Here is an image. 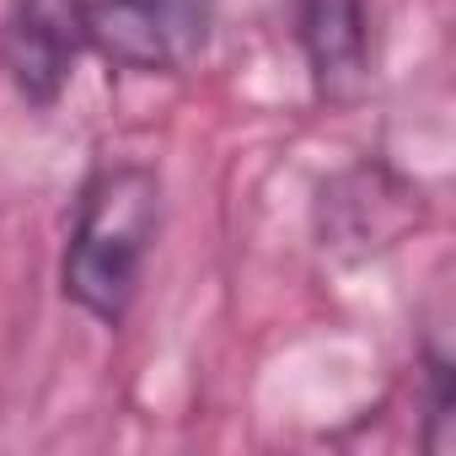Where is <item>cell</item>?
Here are the masks:
<instances>
[{
    "mask_svg": "<svg viewBox=\"0 0 456 456\" xmlns=\"http://www.w3.org/2000/svg\"><path fill=\"white\" fill-rule=\"evenodd\" d=\"M161 225V183L151 167H108L86 183L70 248H65V296L97 317V322H124L151 242Z\"/></svg>",
    "mask_w": 456,
    "mask_h": 456,
    "instance_id": "cell-1",
    "label": "cell"
},
{
    "mask_svg": "<svg viewBox=\"0 0 456 456\" xmlns=\"http://www.w3.org/2000/svg\"><path fill=\"white\" fill-rule=\"evenodd\" d=\"M76 33L124 70H183L204 49V0H70Z\"/></svg>",
    "mask_w": 456,
    "mask_h": 456,
    "instance_id": "cell-2",
    "label": "cell"
},
{
    "mask_svg": "<svg viewBox=\"0 0 456 456\" xmlns=\"http://www.w3.org/2000/svg\"><path fill=\"white\" fill-rule=\"evenodd\" d=\"M6 65H12L17 86L38 102H49L65 86L70 33H65V17L49 0H17V12L6 22Z\"/></svg>",
    "mask_w": 456,
    "mask_h": 456,
    "instance_id": "cell-3",
    "label": "cell"
},
{
    "mask_svg": "<svg viewBox=\"0 0 456 456\" xmlns=\"http://www.w3.org/2000/svg\"><path fill=\"white\" fill-rule=\"evenodd\" d=\"M312 54H317V76L328 86L354 81L360 60H365V17L360 0H312Z\"/></svg>",
    "mask_w": 456,
    "mask_h": 456,
    "instance_id": "cell-4",
    "label": "cell"
}]
</instances>
